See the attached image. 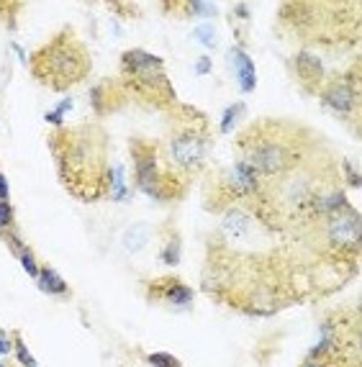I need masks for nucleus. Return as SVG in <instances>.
I'll use <instances>...</instances> for the list:
<instances>
[{"instance_id": "obj_21", "label": "nucleus", "mask_w": 362, "mask_h": 367, "mask_svg": "<svg viewBox=\"0 0 362 367\" xmlns=\"http://www.w3.org/2000/svg\"><path fill=\"white\" fill-rule=\"evenodd\" d=\"M0 236H3V241H6L8 249H11V252H13L16 257H18V254L23 252V249H26V244H23V241L18 239V234H16V231H0Z\"/></svg>"}, {"instance_id": "obj_15", "label": "nucleus", "mask_w": 362, "mask_h": 367, "mask_svg": "<svg viewBox=\"0 0 362 367\" xmlns=\"http://www.w3.org/2000/svg\"><path fill=\"white\" fill-rule=\"evenodd\" d=\"M162 262L170 267H175L177 262H180V239H177V234H172V239L165 244V249H162Z\"/></svg>"}, {"instance_id": "obj_26", "label": "nucleus", "mask_w": 362, "mask_h": 367, "mask_svg": "<svg viewBox=\"0 0 362 367\" xmlns=\"http://www.w3.org/2000/svg\"><path fill=\"white\" fill-rule=\"evenodd\" d=\"M0 367H8V365H6V362H0Z\"/></svg>"}, {"instance_id": "obj_10", "label": "nucleus", "mask_w": 362, "mask_h": 367, "mask_svg": "<svg viewBox=\"0 0 362 367\" xmlns=\"http://www.w3.org/2000/svg\"><path fill=\"white\" fill-rule=\"evenodd\" d=\"M147 298L155 303H170L177 308H188L193 303V290H190L180 278H157L147 285Z\"/></svg>"}, {"instance_id": "obj_24", "label": "nucleus", "mask_w": 362, "mask_h": 367, "mask_svg": "<svg viewBox=\"0 0 362 367\" xmlns=\"http://www.w3.org/2000/svg\"><path fill=\"white\" fill-rule=\"evenodd\" d=\"M0 203H8V180L3 175V167H0Z\"/></svg>"}, {"instance_id": "obj_22", "label": "nucleus", "mask_w": 362, "mask_h": 367, "mask_svg": "<svg viewBox=\"0 0 362 367\" xmlns=\"http://www.w3.org/2000/svg\"><path fill=\"white\" fill-rule=\"evenodd\" d=\"M241 111H244V106H241V103H236V106H231L226 111V114H224V119H221V131L224 133H226L229 128L234 126V124H236V116H239Z\"/></svg>"}, {"instance_id": "obj_1", "label": "nucleus", "mask_w": 362, "mask_h": 367, "mask_svg": "<svg viewBox=\"0 0 362 367\" xmlns=\"http://www.w3.org/2000/svg\"><path fill=\"white\" fill-rule=\"evenodd\" d=\"M49 149L57 162V172L72 198L98 203L111 195V167H108V133L98 121L77 126H62L49 133Z\"/></svg>"}, {"instance_id": "obj_13", "label": "nucleus", "mask_w": 362, "mask_h": 367, "mask_svg": "<svg viewBox=\"0 0 362 367\" xmlns=\"http://www.w3.org/2000/svg\"><path fill=\"white\" fill-rule=\"evenodd\" d=\"M39 287L44 290V293H49V295H67L70 293V287H67V283H65V278H62L54 267H49V265H41V270H39Z\"/></svg>"}, {"instance_id": "obj_11", "label": "nucleus", "mask_w": 362, "mask_h": 367, "mask_svg": "<svg viewBox=\"0 0 362 367\" xmlns=\"http://www.w3.org/2000/svg\"><path fill=\"white\" fill-rule=\"evenodd\" d=\"M252 229H255V221L252 216L239 206H229L221 216V234L231 241H241L252 236Z\"/></svg>"}, {"instance_id": "obj_23", "label": "nucleus", "mask_w": 362, "mask_h": 367, "mask_svg": "<svg viewBox=\"0 0 362 367\" xmlns=\"http://www.w3.org/2000/svg\"><path fill=\"white\" fill-rule=\"evenodd\" d=\"M11 352H13V334L0 329V354H11Z\"/></svg>"}, {"instance_id": "obj_4", "label": "nucleus", "mask_w": 362, "mask_h": 367, "mask_svg": "<svg viewBox=\"0 0 362 367\" xmlns=\"http://www.w3.org/2000/svg\"><path fill=\"white\" fill-rule=\"evenodd\" d=\"M119 85L124 95H131L144 106L162 108V111L177 106V95L172 90L162 57L144 49H128L121 54Z\"/></svg>"}, {"instance_id": "obj_3", "label": "nucleus", "mask_w": 362, "mask_h": 367, "mask_svg": "<svg viewBox=\"0 0 362 367\" xmlns=\"http://www.w3.org/2000/svg\"><path fill=\"white\" fill-rule=\"evenodd\" d=\"M28 70L31 77L44 87L54 93H67L90 77L93 60L75 28L65 26L28 57Z\"/></svg>"}, {"instance_id": "obj_2", "label": "nucleus", "mask_w": 362, "mask_h": 367, "mask_svg": "<svg viewBox=\"0 0 362 367\" xmlns=\"http://www.w3.org/2000/svg\"><path fill=\"white\" fill-rule=\"evenodd\" d=\"M311 136L314 133L290 121L260 119L236 133V154L262 182H273L314 157Z\"/></svg>"}, {"instance_id": "obj_6", "label": "nucleus", "mask_w": 362, "mask_h": 367, "mask_svg": "<svg viewBox=\"0 0 362 367\" xmlns=\"http://www.w3.org/2000/svg\"><path fill=\"white\" fill-rule=\"evenodd\" d=\"M131 162H134V185L144 195L155 200H180L188 193V177L180 175L172 167V162H165V149L155 139H139L134 136L128 144Z\"/></svg>"}, {"instance_id": "obj_16", "label": "nucleus", "mask_w": 362, "mask_h": 367, "mask_svg": "<svg viewBox=\"0 0 362 367\" xmlns=\"http://www.w3.org/2000/svg\"><path fill=\"white\" fill-rule=\"evenodd\" d=\"M13 352H16V357H18V362L23 367H36L34 354L28 352V347L23 344V339H21L18 334H13Z\"/></svg>"}, {"instance_id": "obj_14", "label": "nucleus", "mask_w": 362, "mask_h": 367, "mask_svg": "<svg viewBox=\"0 0 362 367\" xmlns=\"http://www.w3.org/2000/svg\"><path fill=\"white\" fill-rule=\"evenodd\" d=\"M147 241V229L141 226H134L131 231H126V236H124V247H126V252H136V249H141V244Z\"/></svg>"}, {"instance_id": "obj_12", "label": "nucleus", "mask_w": 362, "mask_h": 367, "mask_svg": "<svg viewBox=\"0 0 362 367\" xmlns=\"http://www.w3.org/2000/svg\"><path fill=\"white\" fill-rule=\"evenodd\" d=\"M229 62H231V67L236 70L241 93H252L257 82H255V65H252V60H249V54H244L239 47H234L231 52H229Z\"/></svg>"}, {"instance_id": "obj_20", "label": "nucleus", "mask_w": 362, "mask_h": 367, "mask_svg": "<svg viewBox=\"0 0 362 367\" xmlns=\"http://www.w3.org/2000/svg\"><path fill=\"white\" fill-rule=\"evenodd\" d=\"M195 36H198V41H201L203 47L214 49L216 47V28L208 26V23H203V26L195 28Z\"/></svg>"}, {"instance_id": "obj_5", "label": "nucleus", "mask_w": 362, "mask_h": 367, "mask_svg": "<svg viewBox=\"0 0 362 367\" xmlns=\"http://www.w3.org/2000/svg\"><path fill=\"white\" fill-rule=\"evenodd\" d=\"M170 162L180 175L195 177L206 170L208 152H211V126L208 119L193 106L177 103L170 108Z\"/></svg>"}, {"instance_id": "obj_17", "label": "nucleus", "mask_w": 362, "mask_h": 367, "mask_svg": "<svg viewBox=\"0 0 362 367\" xmlns=\"http://www.w3.org/2000/svg\"><path fill=\"white\" fill-rule=\"evenodd\" d=\"M16 229V214L11 200L8 203H0V231H13Z\"/></svg>"}, {"instance_id": "obj_7", "label": "nucleus", "mask_w": 362, "mask_h": 367, "mask_svg": "<svg viewBox=\"0 0 362 367\" xmlns=\"http://www.w3.org/2000/svg\"><path fill=\"white\" fill-rule=\"evenodd\" d=\"M316 226L322 229L324 244H329V249L334 254H352L360 252V214L355 208H342L336 214L322 219Z\"/></svg>"}, {"instance_id": "obj_8", "label": "nucleus", "mask_w": 362, "mask_h": 367, "mask_svg": "<svg viewBox=\"0 0 362 367\" xmlns=\"http://www.w3.org/2000/svg\"><path fill=\"white\" fill-rule=\"evenodd\" d=\"M322 103L331 108L339 116H360V65H355V72L349 70L344 75L329 77L327 85L319 93Z\"/></svg>"}, {"instance_id": "obj_25", "label": "nucleus", "mask_w": 362, "mask_h": 367, "mask_svg": "<svg viewBox=\"0 0 362 367\" xmlns=\"http://www.w3.org/2000/svg\"><path fill=\"white\" fill-rule=\"evenodd\" d=\"M195 72H198V75L211 72V60H208V57H201V60H198V65H195Z\"/></svg>"}, {"instance_id": "obj_18", "label": "nucleus", "mask_w": 362, "mask_h": 367, "mask_svg": "<svg viewBox=\"0 0 362 367\" xmlns=\"http://www.w3.org/2000/svg\"><path fill=\"white\" fill-rule=\"evenodd\" d=\"M18 260H21V265H23V270H26V275H31V278H39V270H41V265L36 262V257H34V252L31 249H23V252L18 254Z\"/></svg>"}, {"instance_id": "obj_19", "label": "nucleus", "mask_w": 362, "mask_h": 367, "mask_svg": "<svg viewBox=\"0 0 362 367\" xmlns=\"http://www.w3.org/2000/svg\"><path fill=\"white\" fill-rule=\"evenodd\" d=\"M147 362L152 367H180V362L175 360L172 354H168V352H152V354H147Z\"/></svg>"}, {"instance_id": "obj_9", "label": "nucleus", "mask_w": 362, "mask_h": 367, "mask_svg": "<svg viewBox=\"0 0 362 367\" xmlns=\"http://www.w3.org/2000/svg\"><path fill=\"white\" fill-rule=\"evenodd\" d=\"M293 72H295V77H298V82H301L303 90H306V93H314V95L322 93V87L327 85V80H329L327 67H324V62L319 60L311 49H303V52L295 54Z\"/></svg>"}]
</instances>
